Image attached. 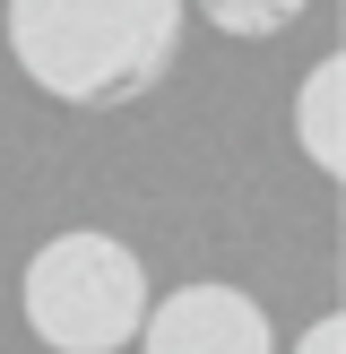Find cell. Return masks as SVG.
I'll return each instance as SVG.
<instances>
[{
    "label": "cell",
    "instance_id": "1",
    "mask_svg": "<svg viewBox=\"0 0 346 354\" xmlns=\"http://www.w3.org/2000/svg\"><path fill=\"white\" fill-rule=\"evenodd\" d=\"M9 52L52 104H130L182 52L173 0H9Z\"/></svg>",
    "mask_w": 346,
    "mask_h": 354
},
{
    "label": "cell",
    "instance_id": "2",
    "mask_svg": "<svg viewBox=\"0 0 346 354\" xmlns=\"http://www.w3.org/2000/svg\"><path fill=\"white\" fill-rule=\"evenodd\" d=\"M17 303H26V328L52 354H121L138 346V320H147V268L121 234H52L44 251L17 277Z\"/></svg>",
    "mask_w": 346,
    "mask_h": 354
},
{
    "label": "cell",
    "instance_id": "3",
    "mask_svg": "<svg viewBox=\"0 0 346 354\" xmlns=\"http://www.w3.org/2000/svg\"><path fill=\"white\" fill-rule=\"evenodd\" d=\"M138 354H277V337H268V311H260L242 286L199 277V286L147 303V320H138Z\"/></svg>",
    "mask_w": 346,
    "mask_h": 354
},
{
    "label": "cell",
    "instance_id": "4",
    "mask_svg": "<svg viewBox=\"0 0 346 354\" xmlns=\"http://www.w3.org/2000/svg\"><path fill=\"white\" fill-rule=\"evenodd\" d=\"M338 86H346V61H320L303 78V147L320 173H346V147H338Z\"/></svg>",
    "mask_w": 346,
    "mask_h": 354
},
{
    "label": "cell",
    "instance_id": "5",
    "mask_svg": "<svg viewBox=\"0 0 346 354\" xmlns=\"http://www.w3.org/2000/svg\"><path fill=\"white\" fill-rule=\"evenodd\" d=\"M217 17H225L234 35H268V26H286L294 9H217Z\"/></svg>",
    "mask_w": 346,
    "mask_h": 354
},
{
    "label": "cell",
    "instance_id": "6",
    "mask_svg": "<svg viewBox=\"0 0 346 354\" xmlns=\"http://www.w3.org/2000/svg\"><path fill=\"white\" fill-rule=\"evenodd\" d=\"M338 337H346L338 320H311V328H303V346H294V354H338Z\"/></svg>",
    "mask_w": 346,
    "mask_h": 354
}]
</instances>
